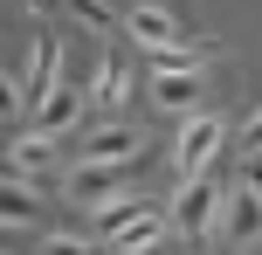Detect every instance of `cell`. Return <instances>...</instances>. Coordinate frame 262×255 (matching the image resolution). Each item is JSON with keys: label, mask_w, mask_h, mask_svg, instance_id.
Here are the masks:
<instances>
[{"label": "cell", "mask_w": 262, "mask_h": 255, "mask_svg": "<svg viewBox=\"0 0 262 255\" xmlns=\"http://www.w3.org/2000/svg\"><path fill=\"white\" fill-rule=\"evenodd\" d=\"M159 235H166V214H145V221H131V228L118 235V255H145V248H159Z\"/></svg>", "instance_id": "cell-13"}, {"label": "cell", "mask_w": 262, "mask_h": 255, "mask_svg": "<svg viewBox=\"0 0 262 255\" xmlns=\"http://www.w3.org/2000/svg\"><path fill=\"white\" fill-rule=\"evenodd\" d=\"M21 7H28V14H55L62 0H21Z\"/></svg>", "instance_id": "cell-18"}, {"label": "cell", "mask_w": 262, "mask_h": 255, "mask_svg": "<svg viewBox=\"0 0 262 255\" xmlns=\"http://www.w3.org/2000/svg\"><path fill=\"white\" fill-rule=\"evenodd\" d=\"M62 14H76V28H90V35H111V28L124 21L111 0H62Z\"/></svg>", "instance_id": "cell-12"}, {"label": "cell", "mask_w": 262, "mask_h": 255, "mask_svg": "<svg viewBox=\"0 0 262 255\" xmlns=\"http://www.w3.org/2000/svg\"><path fill=\"white\" fill-rule=\"evenodd\" d=\"M242 159H262V110L242 124Z\"/></svg>", "instance_id": "cell-16"}, {"label": "cell", "mask_w": 262, "mask_h": 255, "mask_svg": "<svg viewBox=\"0 0 262 255\" xmlns=\"http://www.w3.org/2000/svg\"><path fill=\"white\" fill-rule=\"evenodd\" d=\"M41 255H97V242H90V235H49Z\"/></svg>", "instance_id": "cell-15"}, {"label": "cell", "mask_w": 262, "mask_h": 255, "mask_svg": "<svg viewBox=\"0 0 262 255\" xmlns=\"http://www.w3.org/2000/svg\"><path fill=\"white\" fill-rule=\"evenodd\" d=\"M242 193H255V200H262V159H242Z\"/></svg>", "instance_id": "cell-17"}, {"label": "cell", "mask_w": 262, "mask_h": 255, "mask_svg": "<svg viewBox=\"0 0 262 255\" xmlns=\"http://www.w3.org/2000/svg\"><path fill=\"white\" fill-rule=\"evenodd\" d=\"M228 242H262V200H255V193H242L235 187V200H228Z\"/></svg>", "instance_id": "cell-10"}, {"label": "cell", "mask_w": 262, "mask_h": 255, "mask_svg": "<svg viewBox=\"0 0 262 255\" xmlns=\"http://www.w3.org/2000/svg\"><path fill=\"white\" fill-rule=\"evenodd\" d=\"M152 104L159 110H193L200 104V76H152Z\"/></svg>", "instance_id": "cell-11"}, {"label": "cell", "mask_w": 262, "mask_h": 255, "mask_svg": "<svg viewBox=\"0 0 262 255\" xmlns=\"http://www.w3.org/2000/svg\"><path fill=\"white\" fill-rule=\"evenodd\" d=\"M124 173H131V166H76V173H69V200H90V207H104L111 193L124 187Z\"/></svg>", "instance_id": "cell-5"}, {"label": "cell", "mask_w": 262, "mask_h": 255, "mask_svg": "<svg viewBox=\"0 0 262 255\" xmlns=\"http://www.w3.org/2000/svg\"><path fill=\"white\" fill-rule=\"evenodd\" d=\"M76 118H83V97H76V76H69V83H55V97L35 110V131H41V138H55V131H69Z\"/></svg>", "instance_id": "cell-7"}, {"label": "cell", "mask_w": 262, "mask_h": 255, "mask_svg": "<svg viewBox=\"0 0 262 255\" xmlns=\"http://www.w3.org/2000/svg\"><path fill=\"white\" fill-rule=\"evenodd\" d=\"M145 62H152V76H200V62H207V41H166V49H145Z\"/></svg>", "instance_id": "cell-8"}, {"label": "cell", "mask_w": 262, "mask_h": 255, "mask_svg": "<svg viewBox=\"0 0 262 255\" xmlns=\"http://www.w3.org/2000/svg\"><path fill=\"white\" fill-rule=\"evenodd\" d=\"M145 214H159V207H152V200H138V193H131V200H124V193H111V200L97 207V235H111V242H118L131 221H145Z\"/></svg>", "instance_id": "cell-9"}, {"label": "cell", "mask_w": 262, "mask_h": 255, "mask_svg": "<svg viewBox=\"0 0 262 255\" xmlns=\"http://www.w3.org/2000/svg\"><path fill=\"white\" fill-rule=\"evenodd\" d=\"M138 152H145V138L131 131V124H104V131L83 145V166H138Z\"/></svg>", "instance_id": "cell-4"}, {"label": "cell", "mask_w": 262, "mask_h": 255, "mask_svg": "<svg viewBox=\"0 0 262 255\" xmlns=\"http://www.w3.org/2000/svg\"><path fill=\"white\" fill-rule=\"evenodd\" d=\"M124 55H104V69H97V104H104V110H118L124 104Z\"/></svg>", "instance_id": "cell-14"}, {"label": "cell", "mask_w": 262, "mask_h": 255, "mask_svg": "<svg viewBox=\"0 0 262 255\" xmlns=\"http://www.w3.org/2000/svg\"><path fill=\"white\" fill-rule=\"evenodd\" d=\"M221 179H207V173H200V179H186V187H180V200H172V228H180L186 235V248H207V235H214V214H221Z\"/></svg>", "instance_id": "cell-1"}, {"label": "cell", "mask_w": 262, "mask_h": 255, "mask_svg": "<svg viewBox=\"0 0 262 255\" xmlns=\"http://www.w3.org/2000/svg\"><path fill=\"white\" fill-rule=\"evenodd\" d=\"M55 69H62V49H55V35H35V55H28V83H21V104H49L55 97Z\"/></svg>", "instance_id": "cell-3"}, {"label": "cell", "mask_w": 262, "mask_h": 255, "mask_svg": "<svg viewBox=\"0 0 262 255\" xmlns=\"http://www.w3.org/2000/svg\"><path fill=\"white\" fill-rule=\"evenodd\" d=\"M221 131H228L221 118H193V124L180 131V152H172V166H180V187L207 173V159H214V145H221Z\"/></svg>", "instance_id": "cell-2"}, {"label": "cell", "mask_w": 262, "mask_h": 255, "mask_svg": "<svg viewBox=\"0 0 262 255\" xmlns=\"http://www.w3.org/2000/svg\"><path fill=\"white\" fill-rule=\"evenodd\" d=\"M124 28L145 41V49H166V41H180V21H172L166 7H152V0H138V7H124Z\"/></svg>", "instance_id": "cell-6"}]
</instances>
